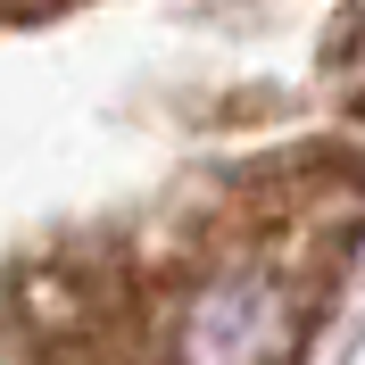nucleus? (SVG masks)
<instances>
[{
	"mask_svg": "<svg viewBox=\"0 0 365 365\" xmlns=\"http://www.w3.org/2000/svg\"><path fill=\"white\" fill-rule=\"evenodd\" d=\"M365 266V141L307 133L0 266V365H307Z\"/></svg>",
	"mask_w": 365,
	"mask_h": 365,
	"instance_id": "nucleus-1",
	"label": "nucleus"
},
{
	"mask_svg": "<svg viewBox=\"0 0 365 365\" xmlns=\"http://www.w3.org/2000/svg\"><path fill=\"white\" fill-rule=\"evenodd\" d=\"M58 9H83V0H0V25H25V17H58Z\"/></svg>",
	"mask_w": 365,
	"mask_h": 365,
	"instance_id": "nucleus-2",
	"label": "nucleus"
}]
</instances>
